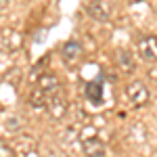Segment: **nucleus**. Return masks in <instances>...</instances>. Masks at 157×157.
<instances>
[{"instance_id": "f257e3e1", "label": "nucleus", "mask_w": 157, "mask_h": 157, "mask_svg": "<svg viewBox=\"0 0 157 157\" xmlns=\"http://www.w3.org/2000/svg\"><path fill=\"white\" fill-rule=\"evenodd\" d=\"M126 97H128L132 107L138 109V107H145L147 103H149L151 92H149V88L140 80H134V82H130V84L126 86Z\"/></svg>"}, {"instance_id": "f03ea898", "label": "nucleus", "mask_w": 157, "mask_h": 157, "mask_svg": "<svg viewBox=\"0 0 157 157\" xmlns=\"http://www.w3.org/2000/svg\"><path fill=\"white\" fill-rule=\"evenodd\" d=\"M136 50H138L140 59L157 61V36H155V34H147V36L138 38V42H136Z\"/></svg>"}, {"instance_id": "7ed1b4c3", "label": "nucleus", "mask_w": 157, "mask_h": 157, "mask_svg": "<svg viewBox=\"0 0 157 157\" xmlns=\"http://www.w3.org/2000/svg\"><path fill=\"white\" fill-rule=\"evenodd\" d=\"M46 113H48L52 120H63L65 115H67V98L63 97L61 92H55V94H50L48 97V103H46Z\"/></svg>"}, {"instance_id": "20e7f679", "label": "nucleus", "mask_w": 157, "mask_h": 157, "mask_svg": "<svg viewBox=\"0 0 157 157\" xmlns=\"http://www.w3.org/2000/svg\"><path fill=\"white\" fill-rule=\"evenodd\" d=\"M88 15L94 19V21H101V23H107L109 17H111V11H109V4L105 0H90V4L86 6Z\"/></svg>"}, {"instance_id": "39448f33", "label": "nucleus", "mask_w": 157, "mask_h": 157, "mask_svg": "<svg viewBox=\"0 0 157 157\" xmlns=\"http://www.w3.org/2000/svg\"><path fill=\"white\" fill-rule=\"evenodd\" d=\"M82 151L86 157H105V145L98 136H84L82 138Z\"/></svg>"}, {"instance_id": "423d86ee", "label": "nucleus", "mask_w": 157, "mask_h": 157, "mask_svg": "<svg viewBox=\"0 0 157 157\" xmlns=\"http://www.w3.org/2000/svg\"><path fill=\"white\" fill-rule=\"evenodd\" d=\"M61 55H63V61H65L67 65H75L78 61L82 59V44L75 42V40H69V42L63 46Z\"/></svg>"}, {"instance_id": "0eeeda50", "label": "nucleus", "mask_w": 157, "mask_h": 157, "mask_svg": "<svg viewBox=\"0 0 157 157\" xmlns=\"http://www.w3.org/2000/svg\"><path fill=\"white\" fill-rule=\"evenodd\" d=\"M38 86L42 90H46L48 94H55V92H61V82L55 73H42L38 78Z\"/></svg>"}, {"instance_id": "6e6552de", "label": "nucleus", "mask_w": 157, "mask_h": 157, "mask_svg": "<svg viewBox=\"0 0 157 157\" xmlns=\"http://www.w3.org/2000/svg\"><path fill=\"white\" fill-rule=\"evenodd\" d=\"M48 92L46 90H42L40 86L38 88H34L32 92H29V97H27V103H29V107L34 109H44L46 107V103H48Z\"/></svg>"}, {"instance_id": "1a4fd4ad", "label": "nucleus", "mask_w": 157, "mask_h": 157, "mask_svg": "<svg viewBox=\"0 0 157 157\" xmlns=\"http://www.w3.org/2000/svg\"><path fill=\"white\" fill-rule=\"evenodd\" d=\"M86 98L94 105L103 103V84L101 82H88L86 84Z\"/></svg>"}, {"instance_id": "9d476101", "label": "nucleus", "mask_w": 157, "mask_h": 157, "mask_svg": "<svg viewBox=\"0 0 157 157\" xmlns=\"http://www.w3.org/2000/svg\"><path fill=\"white\" fill-rule=\"evenodd\" d=\"M117 63H120L121 71H126V73L134 71V59L130 57L128 50H120V52H117Z\"/></svg>"}, {"instance_id": "9b49d317", "label": "nucleus", "mask_w": 157, "mask_h": 157, "mask_svg": "<svg viewBox=\"0 0 157 157\" xmlns=\"http://www.w3.org/2000/svg\"><path fill=\"white\" fill-rule=\"evenodd\" d=\"M0 157H15L13 147H9L6 143H2V140H0Z\"/></svg>"}, {"instance_id": "f8f14e48", "label": "nucleus", "mask_w": 157, "mask_h": 157, "mask_svg": "<svg viewBox=\"0 0 157 157\" xmlns=\"http://www.w3.org/2000/svg\"><path fill=\"white\" fill-rule=\"evenodd\" d=\"M9 6V0H0V11H4Z\"/></svg>"}, {"instance_id": "ddd939ff", "label": "nucleus", "mask_w": 157, "mask_h": 157, "mask_svg": "<svg viewBox=\"0 0 157 157\" xmlns=\"http://www.w3.org/2000/svg\"><path fill=\"white\" fill-rule=\"evenodd\" d=\"M130 2H143V0H130Z\"/></svg>"}]
</instances>
